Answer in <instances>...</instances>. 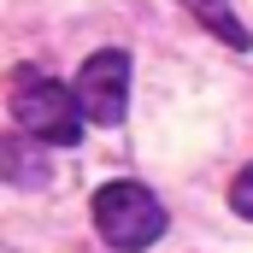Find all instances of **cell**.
Returning a JSON list of instances; mask_svg holds the SVG:
<instances>
[{
  "instance_id": "cell-4",
  "label": "cell",
  "mask_w": 253,
  "mask_h": 253,
  "mask_svg": "<svg viewBox=\"0 0 253 253\" xmlns=\"http://www.w3.org/2000/svg\"><path fill=\"white\" fill-rule=\"evenodd\" d=\"M0 177L18 183V189H47V183H53L47 147H36V141H24V135H6V141H0Z\"/></svg>"
},
{
  "instance_id": "cell-6",
  "label": "cell",
  "mask_w": 253,
  "mask_h": 253,
  "mask_svg": "<svg viewBox=\"0 0 253 253\" xmlns=\"http://www.w3.org/2000/svg\"><path fill=\"white\" fill-rule=\"evenodd\" d=\"M230 206H236V212H242V218L253 224V165L242 171V177H236V183H230Z\"/></svg>"
},
{
  "instance_id": "cell-3",
  "label": "cell",
  "mask_w": 253,
  "mask_h": 253,
  "mask_svg": "<svg viewBox=\"0 0 253 253\" xmlns=\"http://www.w3.org/2000/svg\"><path fill=\"white\" fill-rule=\"evenodd\" d=\"M77 106L100 129L124 124V106H129V53L124 47H100V53L83 59V71H77Z\"/></svg>"
},
{
  "instance_id": "cell-2",
  "label": "cell",
  "mask_w": 253,
  "mask_h": 253,
  "mask_svg": "<svg viewBox=\"0 0 253 253\" xmlns=\"http://www.w3.org/2000/svg\"><path fill=\"white\" fill-rule=\"evenodd\" d=\"M94 230L106 236V248L118 253H141L165 236V206L141 183H106L94 194Z\"/></svg>"
},
{
  "instance_id": "cell-5",
  "label": "cell",
  "mask_w": 253,
  "mask_h": 253,
  "mask_svg": "<svg viewBox=\"0 0 253 253\" xmlns=\"http://www.w3.org/2000/svg\"><path fill=\"white\" fill-rule=\"evenodd\" d=\"M183 6H189V18H200V24H206L218 42H230V47H248V42H253L248 24L230 12V0H183Z\"/></svg>"
},
{
  "instance_id": "cell-1",
  "label": "cell",
  "mask_w": 253,
  "mask_h": 253,
  "mask_svg": "<svg viewBox=\"0 0 253 253\" xmlns=\"http://www.w3.org/2000/svg\"><path fill=\"white\" fill-rule=\"evenodd\" d=\"M12 118L18 129L30 135V141H53V147H71L77 135H83V106H77V94L59 88L47 71H36V65H18L12 71Z\"/></svg>"
}]
</instances>
